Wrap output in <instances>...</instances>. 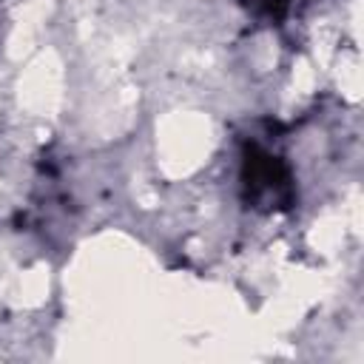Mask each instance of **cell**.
I'll list each match as a JSON object with an SVG mask.
<instances>
[{"label": "cell", "mask_w": 364, "mask_h": 364, "mask_svg": "<svg viewBox=\"0 0 364 364\" xmlns=\"http://www.w3.org/2000/svg\"><path fill=\"white\" fill-rule=\"evenodd\" d=\"M239 199L247 210L262 216H279L296 208V168L290 159L262 136H245L239 145L236 171Z\"/></svg>", "instance_id": "cell-1"}, {"label": "cell", "mask_w": 364, "mask_h": 364, "mask_svg": "<svg viewBox=\"0 0 364 364\" xmlns=\"http://www.w3.org/2000/svg\"><path fill=\"white\" fill-rule=\"evenodd\" d=\"M233 3L262 26H284L293 14V0H233Z\"/></svg>", "instance_id": "cell-2"}]
</instances>
